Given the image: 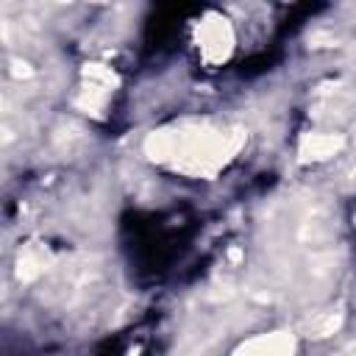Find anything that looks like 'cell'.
Listing matches in <instances>:
<instances>
[{"instance_id": "6da1fadb", "label": "cell", "mask_w": 356, "mask_h": 356, "mask_svg": "<svg viewBox=\"0 0 356 356\" xmlns=\"http://www.w3.org/2000/svg\"><path fill=\"white\" fill-rule=\"evenodd\" d=\"M245 145V131L228 122L186 120L153 131L145 139V156L192 178H214Z\"/></svg>"}, {"instance_id": "7a4b0ae2", "label": "cell", "mask_w": 356, "mask_h": 356, "mask_svg": "<svg viewBox=\"0 0 356 356\" xmlns=\"http://www.w3.org/2000/svg\"><path fill=\"white\" fill-rule=\"evenodd\" d=\"M197 50H200V58L206 64L228 61V56L234 50V28L222 14L209 11L197 22Z\"/></svg>"}, {"instance_id": "3957f363", "label": "cell", "mask_w": 356, "mask_h": 356, "mask_svg": "<svg viewBox=\"0 0 356 356\" xmlns=\"http://www.w3.org/2000/svg\"><path fill=\"white\" fill-rule=\"evenodd\" d=\"M234 356H295V337L289 331H270L245 339Z\"/></svg>"}, {"instance_id": "277c9868", "label": "cell", "mask_w": 356, "mask_h": 356, "mask_svg": "<svg viewBox=\"0 0 356 356\" xmlns=\"http://www.w3.org/2000/svg\"><path fill=\"white\" fill-rule=\"evenodd\" d=\"M53 267V256L44 245L39 242H31V245H22L19 253H17V261H14V273L19 281L31 284L36 278H42L47 270Z\"/></svg>"}, {"instance_id": "5b68a950", "label": "cell", "mask_w": 356, "mask_h": 356, "mask_svg": "<svg viewBox=\"0 0 356 356\" xmlns=\"http://www.w3.org/2000/svg\"><path fill=\"white\" fill-rule=\"evenodd\" d=\"M345 147L342 134H303L298 142L300 161H325Z\"/></svg>"}, {"instance_id": "8992f818", "label": "cell", "mask_w": 356, "mask_h": 356, "mask_svg": "<svg viewBox=\"0 0 356 356\" xmlns=\"http://www.w3.org/2000/svg\"><path fill=\"white\" fill-rule=\"evenodd\" d=\"M106 100H108V89L95 86V83H83L81 92L75 95V106L81 111H86V114H100V108L106 106Z\"/></svg>"}, {"instance_id": "52a82bcc", "label": "cell", "mask_w": 356, "mask_h": 356, "mask_svg": "<svg viewBox=\"0 0 356 356\" xmlns=\"http://www.w3.org/2000/svg\"><path fill=\"white\" fill-rule=\"evenodd\" d=\"M83 83H95L111 92V86H117V75L106 67V64H86L83 67Z\"/></svg>"}, {"instance_id": "ba28073f", "label": "cell", "mask_w": 356, "mask_h": 356, "mask_svg": "<svg viewBox=\"0 0 356 356\" xmlns=\"http://www.w3.org/2000/svg\"><path fill=\"white\" fill-rule=\"evenodd\" d=\"M339 323H342V314L334 312V314H325V317H320V320H312V323H309V331H312L314 337H325V334H334V331L339 328Z\"/></svg>"}, {"instance_id": "9c48e42d", "label": "cell", "mask_w": 356, "mask_h": 356, "mask_svg": "<svg viewBox=\"0 0 356 356\" xmlns=\"http://www.w3.org/2000/svg\"><path fill=\"white\" fill-rule=\"evenodd\" d=\"M339 356H356V345H353V348H348V350H342Z\"/></svg>"}]
</instances>
